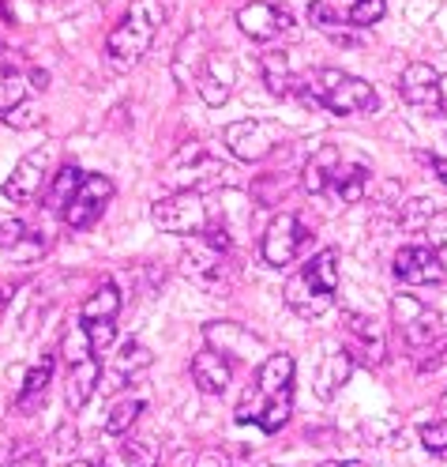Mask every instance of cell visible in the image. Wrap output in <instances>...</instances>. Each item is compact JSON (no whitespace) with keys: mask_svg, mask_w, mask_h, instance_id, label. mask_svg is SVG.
Returning a JSON list of instances; mask_svg holds the SVG:
<instances>
[{"mask_svg":"<svg viewBox=\"0 0 447 467\" xmlns=\"http://www.w3.org/2000/svg\"><path fill=\"white\" fill-rule=\"evenodd\" d=\"M399 95L406 106L413 109H425L432 117H443V102H440V72L432 65H422V61H413L406 65L402 79H399Z\"/></svg>","mask_w":447,"mask_h":467,"instance_id":"cell-14","label":"cell"},{"mask_svg":"<svg viewBox=\"0 0 447 467\" xmlns=\"http://www.w3.org/2000/svg\"><path fill=\"white\" fill-rule=\"evenodd\" d=\"M151 223L162 234H177V238H192V234L207 230L211 223V212L196 189H181V192H169L162 200L151 203Z\"/></svg>","mask_w":447,"mask_h":467,"instance_id":"cell-6","label":"cell"},{"mask_svg":"<svg viewBox=\"0 0 447 467\" xmlns=\"http://www.w3.org/2000/svg\"><path fill=\"white\" fill-rule=\"evenodd\" d=\"M432 173H436V182L447 185V159H432Z\"/></svg>","mask_w":447,"mask_h":467,"instance_id":"cell-41","label":"cell"},{"mask_svg":"<svg viewBox=\"0 0 447 467\" xmlns=\"http://www.w3.org/2000/svg\"><path fill=\"white\" fill-rule=\"evenodd\" d=\"M196 467H229V463H226L222 452H203V456L196 460Z\"/></svg>","mask_w":447,"mask_h":467,"instance_id":"cell-40","label":"cell"},{"mask_svg":"<svg viewBox=\"0 0 447 467\" xmlns=\"http://www.w3.org/2000/svg\"><path fill=\"white\" fill-rule=\"evenodd\" d=\"M395 279L399 283H410V286H436L447 279V268L436 249L429 245H406L395 253V265H391Z\"/></svg>","mask_w":447,"mask_h":467,"instance_id":"cell-12","label":"cell"},{"mask_svg":"<svg viewBox=\"0 0 447 467\" xmlns=\"http://www.w3.org/2000/svg\"><path fill=\"white\" fill-rule=\"evenodd\" d=\"M98 389H102V362H98V355L86 358V362L68 366V407H72V411H83Z\"/></svg>","mask_w":447,"mask_h":467,"instance_id":"cell-21","label":"cell"},{"mask_svg":"<svg viewBox=\"0 0 447 467\" xmlns=\"http://www.w3.org/2000/svg\"><path fill=\"white\" fill-rule=\"evenodd\" d=\"M5 467H46V456L38 449H19Z\"/></svg>","mask_w":447,"mask_h":467,"instance_id":"cell-39","label":"cell"},{"mask_svg":"<svg viewBox=\"0 0 447 467\" xmlns=\"http://www.w3.org/2000/svg\"><path fill=\"white\" fill-rule=\"evenodd\" d=\"M353 355L342 347V350H331V355H323V362H320V369H316V396L320 400H327L331 403L339 392H342V385L353 377Z\"/></svg>","mask_w":447,"mask_h":467,"instance_id":"cell-18","label":"cell"},{"mask_svg":"<svg viewBox=\"0 0 447 467\" xmlns=\"http://www.w3.org/2000/svg\"><path fill=\"white\" fill-rule=\"evenodd\" d=\"M391 313H395V325L406 339L410 350H417L422 355L425 347H432L436 332H440V317L422 302V298H413V295H395L391 298Z\"/></svg>","mask_w":447,"mask_h":467,"instance_id":"cell-10","label":"cell"},{"mask_svg":"<svg viewBox=\"0 0 447 467\" xmlns=\"http://www.w3.org/2000/svg\"><path fill=\"white\" fill-rule=\"evenodd\" d=\"M113 182L106 178V173H86L83 185L76 189V196L68 200V208L61 212L65 223L72 230H86V226H95L102 219V212L109 208V200H113Z\"/></svg>","mask_w":447,"mask_h":467,"instance_id":"cell-11","label":"cell"},{"mask_svg":"<svg viewBox=\"0 0 447 467\" xmlns=\"http://www.w3.org/2000/svg\"><path fill=\"white\" fill-rule=\"evenodd\" d=\"M309 23L316 26V31H323L331 42H339V46H353V35H350V23L327 5V0H312L309 5Z\"/></svg>","mask_w":447,"mask_h":467,"instance_id":"cell-23","label":"cell"},{"mask_svg":"<svg viewBox=\"0 0 447 467\" xmlns=\"http://www.w3.org/2000/svg\"><path fill=\"white\" fill-rule=\"evenodd\" d=\"M49 381H53V358H42L38 366L26 369L23 389H19V396H15L19 411H35V407L46 400V392H49Z\"/></svg>","mask_w":447,"mask_h":467,"instance_id":"cell-22","label":"cell"},{"mask_svg":"<svg viewBox=\"0 0 447 467\" xmlns=\"http://www.w3.org/2000/svg\"><path fill=\"white\" fill-rule=\"evenodd\" d=\"M440 415H443V419H447V392H443V396H440Z\"/></svg>","mask_w":447,"mask_h":467,"instance_id":"cell-45","label":"cell"},{"mask_svg":"<svg viewBox=\"0 0 447 467\" xmlns=\"http://www.w3.org/2000/svg\"><path fill=\"white\" fill-rule=\"evenodd\" d=\"M422 445H425V452L432 460H447V419L422 426Z\"/></svg>","mask_w":447,"mask_h":467,"instance_id":"cell-34","label":"cell"},{"mask_svg":"<svg viewBox=\"0 0 447 467\" xmlns=\"http://www.w3.org/2000/svg\"><path fill=\"white\" fill-rule=\"evenodd\" d=\"M46 162H49V151H31L26 159H19V166L12 170V178L5 182L0 192H5L8 200H15V203L38 200L42 189H46Z\"/></svg>","mask_w":447,"mask_h":467,"instance_id":"cell-16","label":"cell"},{"mask_svg":"<svg viewBox=\"0 0 447 467\" xmlns=\"http://www.w3.org/2000/svg\"><path fill=\"white\" fill-rule=\"evenodd\" d=\"M31 79H35V87H38V91H46V87H49V76L38 68V72H31Z\"/></svg>","mask_w":447,"mask_h":467,"instance_id":"cell-43","label":"cell"},{"mask_svg":"<svg viewBox=\"0 0 447 467\" xmlns=\"http://www.w3.org/2000/svg\"><path fill=\"white\" fill-rule=\"evenodd\" d=\"M143 400H121V403H113V411H109V419H106V433H128L132 430V422L143 415Z\"/></svg>","mask_w":447,"mask_h":467,"instance_id":"cell-31","label":"cell"},{"mask_svg":"<svg viewBox=\"0 0 447 467\" xmlns=\"http://www.w3.org/2000/svg\"><path fill=\"white\" fill-rule=\"evenodd\" d=\"M68 467H95V463H83V460H76V463H68Z\"/></svg>","mask_w":447,"mask_h":467,"instance_id":"cell-46","label":"cell"},{"mask_svg":"<svg viewBox=\"0 0 447 467\" xmlns=\"http://www.w3.org/2000/svg\"><path fill=\"white\" fill-rule=\"evenodd\" d=\"M301 185L312 196H331L339 203H357V200H365V192L372 185V162L361 151L342 148V143H323V148H316L312 159L305 162Z\"/></svg>","mask_w":447,"mask_h":467,"instance_id":"cell-2","label":"cell"},{"mask_svg":"<svg viewBox=\"0 0 447 467\" xmlns=\"http://www.w3.org/2000/svg\"><path fill=\"white\" fill-rule=\"evenodd\" d=\"M440 208L432 200H410V203H402V212H399V223L406 226V230H422L425 234V226H429V219L436 215Z\"/></svg>","mask_w":447,"mask_h":467,"instance_id":"cell-33","label":"cell"},{"mask_svg":"<svg viewBox=\"0 0 447 467\" xmlns=\"http://www.w3.org/2000/svg\"><path fill=\"white\" fill-rule=\"evenodd\" d=\"M5 125H12V129H35V125H42V117L31 106H15L12 113H5Z\"/></svg>","mask_w":447,"mask_h":467,"instance_id":"cell-38","label":"cell"},{"mask_svg":"<svg viewBox=\"0 0 447 467\" xmlns=\"http://www.w3.org/2000/svg\"><path fill=\"white\" fill-rule=\"evenodd\" d=\"M203 339H207V347H215L229 362L267 355V343L256 332H249L245 325H237V320H211V325H203Z\"/></svg>","mask_w":447,"mask_h":467,"instance_id":"cell-13","label":"cell"},{"mask_svg":"<svg viewBox=\"0 0 447 467\" xmlns=\"http://www.w3.org/2000/svg\"><path fill=\"white\" fill-rule=\"evenodd\" d=\"M440 102H443V113H447V76H440Z\"/></svg>","mask_w":447,"mask_h":467,"instance_id":"cell-44","label":"cell"},{"mask_svg":"<svg viewBox=\"0 0 447 467\" xmlns=\"http://www.w3.org/2000/svg\"><path fill=\"white\" fill-rule=\"evenodd\" d=\"M259 68H263V83H267V91L271 95H290L293 91V76H290V61H286V53L271 49V53H263L259 57Z\"/></svg>","mask_w":447,"mask_h":467,"instance_id":"cell-25","label":"cell"},{"mask_svg":"<svg viewBox=\"0 0 447 467\" xmlns=\"http://www.w3.org/2000/svg\"><path fill=\"white\" fill-rule=\"evenodd\" d=\"M61 355H65V362H68V366L95 358V347H91V339H86L83 320H79L76 328H68V332H65V339H61Z\"/></svg>","mask_w":447,"mask_h":467,"instance_id":"cell-30","label":"cell"},{"mask_svg":"<svg viewBox=\"0 0 447 467\" xmlns=\"http://www.w3.org/2000/svg\"><path fill=\"white\" fill-rule=\"evenodd\" d=\"M293 355L286 350H275L259 362V373H256V385L241 396L237 403V422H256L263 433H279L286 422H290V411H293Z\"/></svg>","mask_w":447,"mask_h":467,"instance_id":"cell-1","label":"cell"},{"mask_svg":"<svg viewBox=\"0 0 447 467\" xmlns=\"http://www.w3.org/2000/svg\"><path fill=\"white\" fill-rule=\"evenodd\" d=\"M83 178H86V173H83L76 162H68V166L56 170V173H53V185H49V208L65 212V208H68V200L76 196V189L83 185Z\"/></svg>","mask_w":447,"mask_h":467,"instance_id":"cell-26","label":"cell"},{"mask_svg":"<svg viewBox=\"0 0 447 467\" xmlns=\"http://www.w3.org/2000/svg\"><path fill=\"white\" fill-rule=\"evenodd\" d=\"M169 8H166V0H132L128 12L121 16V23L109 31L106 38V57H109V65L117 68H132L143 61V53L151 49L155 35H158V26L166 23Z\"/></svg>","mask_w":447,"mask_h":467,"instance_id":"cell-3","label":"cell"},{"mask_svg":"<svg viewBox=\"0 0 447 467\" xmlns=\"http://www.w3.org/2000/svg\"><path fill=\"white\" fill-rule=\"evenodd\" d=\"M26 238V226L19 219H5L0 223V253H8V249H19Z\"/></svg>","mask_w":447,"mask_h":467,"instance_id":"cell-37","label":"cell"},{"mask_svg":"<svg viewBox=\"0 0 447 467\" xmlns=\"http://www.w3.org/2000/svg\"><path fill=\"white\" fill-rule=\"evenodd\" d=\"M342 325H346V332L357 339L353 358H361L365 366H380L383 355H387V343H383V336L372 328L376 320H369V317H361V313H342Z\"/></svg>","mask_w":447,"mask_h":467,"instance_id":"cell-19","label":"cell"},{"mask_svg":"<svg viewBox=\"0 0 447 467\" xmlns=\"http://www.w3.org/2000/svg\"><path fill=\"white\" fill-rule=\"evenodd\" d=\"M425 238H429V249L436 253H447V212H436L425 226Z\"/></svg>","mask_w":447,"mask_h":467,"instance_id":"cell-36","label":"cell"},{"mask_svg":"<svg viewBox=\"0 0 447 467\" xmlns=\"http://www.w3.org/2000/svg\"><path fill=\"white\" fill-rule=\"evenodd\" d=\"M23 99H26L23 76L8 65H0V113H12L15 106H23Z\"/></svg>","mask_w":447,"mask_h":467,"instance_id":"cell-27","label":"cell"},{"mask_svg":"<svg viewBox=\"0 0 447 467\" xmlns=\"http://www.w3.org/2000/svg\"><path fill=\"white\" fill-rule=\"evenodd\" d=\"M155 362V355L147 350L143 343H136V339H128L125 347H121V355H117V362H113V369L109 373H102V392H113V389H121L128 377H136V373H143L147 366Z\"/></svg>","mask_w":447,"mask_h":467,"instance_id":"cell-20","label":"cell"},{"mask_svg":"<svg viewBox=\"0 0 447 467\" xmlns=\"http://www.w3.org/2000/svg\"><path fill=\"white\" fill-rule=\"evenodd\" d=\"M237 26H241V35H249L252 42H271L279 35H286L293 26V16L286 8H275V5H263V0H252L237 12Z\"/></svg>","mask_w":447,"mask_h":467,"instance_id":"cell-15","label":"cell"},{"mask_svg":"<svg viewBox=\"0 0 447 467\" xmlns=\"http://www.w3.org/2000/svg\"><path fill=\"white\" fill-rule=\"evenodd\" d=\"M383 16H387V0H353V5L346 8V23L357 26V31L376 26Z\"/></svg>","mask_w":447,"mask_h":467,"instance_id":"cell-28","label":"cell"},{"mask_svg":"<svg viewBox=\"0 0 447 467\" xmlns=\"http://www.w3.org/2000/svg\"><path fill=\"white\" fill-rule=\"evenodd\" d=\"M218 173H229V170L218 159H211V151H207L199 140L185 143V148L166 162V182L173 185V192H181V189L199 192L207 182H218Z\"/></svg>","mask_w":447,"mask_h":467,"instance_id":"cell-7","label":"cell"},{"mask_svg":"<svg viewBox=\"0 0 447 467\" xmlns=\"http://www.w3.org/2000/svg\"><path fill=\"white\" fill-rule=\"evenodd\" d=\"M297 91H301L305 106H323L331 113H369V109H376L372 83H365L361 76L339 72V68H320L316 76L301 79Z\"/></svg>","mask_w":447,"mask_h":467,"instance_id":"cell-5","label":"cell"},{"mask_svg":"<svg viewBox=\"0 0 447 467\" xmlns=\"http://www.w3.org/2000/svg\"><path fill=\"white\" fill-rule=\"evenodd\" d=\"M233 381V366L226 355H218L215 347H203L199 355L192 358V385L203 392V396H222Z\"/></svg>","mask_w":447,"mask_h":467,"instance_id":"cell-17","label":"cell"},{"mask_svg":"<svg viewBox=\"0 0 447 467\" xmlns=\"http://www.w3.org/2000/svg\"><path fill=\"white\" fill-rule=\"evenodd\" d=\"M125 460H128V467H158L162 463V449L155 441H147V437H128L125 441Z\"/></svg>","mask_w":447,"mask_h":467,"instance_id":"cell-32","label":"cell"},{"mask_svg":"<svg viewBox=\"0 0 447 467\" xmlns=\"http://www.w3.org/2000/svg\"><path fill=\"white\" fill-rule=\"evenodd\" d=\"M117 313H121V290L113 283H102L98 290H91V298L83 302L79 320H117Z\"/></svg>","mask_w":447,"mask_h":467,"instance_id":"cell-24","label":"cell"},{"mask_svg":"<svg viewBox=\"0 0 447 467\" xmlns=\"http://www.w3.org/2000/svg\"><path fill=\"white\" fill-rule=\"evenodd\" d=\"M83 328H86V339H91V347H95V355H106V350L113 347V339H117L113 320H83Z\"/></svg>","mask_w":447,"mask_h":467,"instance_id":"cell-35","label":"cell"},{"mask_svg":"<svg viewBox=\"0 0 447 467\" xmlns=\"http://www.w3.org/2000/svg\"><path fill=\"white\" fill-rule=\"evenodd\" d=\"M196 91H199V99L207 102V106H222L226 99H229V83L218 76V68L211 65V68H203L199 76H196Z\"/></svg>","mask_w":447,"mask_h":467,"instance_id":"cell-29","label":"cell"},{"mask_svg":"<svg viewBox=\"0 0 447 467\" xmlns=\"http://www.w3.org/2000/svg\"><path fill=\"white\" fill-rule=\"evenodd\" d=\"M320 467H365L361 460H327V463H320Z\"/></svg>","mask_w":447,"mask_h":467,"instance_id":"cell-42","label":"cell"},{"mask_svg":"<svg viewBox=\"0 0 447 467\" xmlns=\"http://www.w3.org/2000/svg\"><path fill=\"white\" fill-rule=\"evenodd\" d=\"M305 242H309V226L297 215L282 212V215H275L271 223H267L263 238H259V256H263V265L286 268V265H293V260L301 256Z\"/></svg>","mask_w":447,"mask_h":467,"instance_id":"cell-8","label":"cell"},{"mask_svg":"<svg viewBox=\"0 0 447 467\" xmlns=\"http://www.w3.org/2000/svg\"><path fill=\"white\" fill-rule=\"evenodd\" d=\"M102 467H106V463H102Z\"/></svg>","mask_w":447,"mask_h":467,"instance_id":"cell-47","label":"cell"},{"mask_svg":"<svg viewBox=\"0 0 447 467\" xmlns=\"http://www.w3.org/2000/svg\"><path fill=\"white\" fill-rule=\"evenodd\" d=\"M335 290H339V253L335 249H323L316 253L301 272H293L282 298L297 317H323L327 309L335 306Z\"/></svg>","mask_w":447,"mask_h":467,"instance_id":"cell-4","label":"cell"},{"mask_svg":"<svg viewBox=\"0 0 447 467\" xmlns=\"http://www.w3.org/2000/svg\"><path fill=\"white\" fill-rule=\"evenodd\" d=\"M222 140H226V151L233 159H241V162H263V159H271L275 148L282 143V129L271 125V121H252V117H249V121L226 125Z\"/></svg>","mask_w":447,"mask_h":467,"instance_id":"cell-9","label":"cell"}]
</instances>
